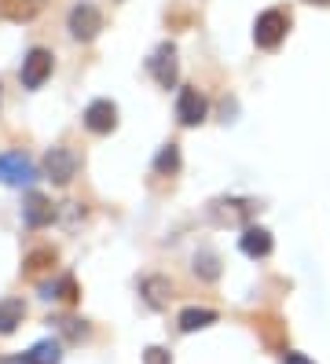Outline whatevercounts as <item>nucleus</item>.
<instances>
[{
  "instance_id": "nucleus-11",
  "label": "nucleus",
  "mask_w": 330,
  "mask_h": 364,
  "mask_svg": "<svg viewBox=\"0 0 330 364\" xmlns=\"http://www.w3.org/2000/svg\"><path fill=\"white\" fill-rule=\"evenodd\" d=\"M150 74H154V81H158L162 89H172V85H176V74H180V67H176V48H172V45H162L158 52H154Z\"/></svg>"
},
{
  "instance_id": "nucleus-22",
  "label": "nucleus",
  "mask_w": 330,
  "mask_h": 364,
  "mask_svg": "<svg viewBox=\"0 0 330 364\" xmlns=\"http://www.w3.org/2000/svg\"><path fill=\"white\" fill-rule=\"evenodd\" d=\"M143 364H172V357H169V350H162V346H147V350H143Z\"/></svg>"
},
{
  "instance_id": "nucleus-8",
  "label": "nucleus",
  "mask_w": 330,
  "mask_h": 364,
  "mask_svg": "<svg viewBox=\"0 0 330 364\" xmlns=\"http://www.w3.org/2000/svg\"><path fill=\"white\" fill-rule=\"evenodd\" d=\"M66 26H70V33L77 41H92L99 30H103V15L92 8V4H77L70 11V18H66Z\"/></svg>"
},
{
  "instance_id": "nucleus-13",
  "label": "nucleus",
  "mask_w": 330,
  "mask_h": 364,
  "mask_svg": "<svg viewBox=\"0 0 330 364\" xmlns=\"http://www.w3.org/2000/svg\"><path fill=\"white\" fill-rule=\"evenodd\" d=\"M44 8V0H0V15L11 23H30V18Z\"/></svg>"
},
{
  "instance_id": "nucleus-20",
  "label": "nucleus",
  "mask_w": 330,
  "mask_h": 364,
  "mask_svg": "<svg viewBox=\"0 0 330 364\" xmlns=\"http://www.w3.org/2000/svg\"><path fill=\"white\" fill-rule=\"evenodd\" d=\"M55 258H59V254H55L52 247H40V250H33V254H30V258H26V265H22V269H26V272L33 276V272H40V269L55 265Z\"/></svg>"
},
{
  "instance_id": "nucleus-7",
  "label": "nucleus",
  "mask_w": 330,
  "mask_h": 364,
  "mask_svg": "<svg viewBox=\"0 0 330 364\" xmlns=\"http://www.w3.org/2000/svg\"><path fill=\"white\" fill-rule=\"evenodd\" d=\"M114 125H118V107L110 103V100H92L84 107V129L88 133H114Z\"/></svg>"
},
{
  "instance_id": "nucleus-16",
  "label": "nucleus",
  "mask_w": 330,
  "mask_h": 364,
  "mask_svg": "<svg viewBox=\"0 0 330 364\" xmlns=\"http://www.w3.org/2000/svg\"><path fill=\"white\" fill-rule=\"evenodd\" d=\"M30 360L33 364H59L62 360V346L55 338H44V342H37V346L30 350Z\"/></svg>"
},
{
  "instance_id": "nucleus-12",
  "label": "nucleus",
  "mask_w": 330,
  "mask_h": 364,
  "mask_svg": "<svg viewBox=\"0 0 330 364\" xmlns=\"http://www.w3.org/2000/svg\"><path fill=\"white\" fill-rule=\"evenodd\" d=\"M140 294L147 298V306L165 309V306L172 302V284L165 280V276H147V280L140 284Z\"/></svg>"
},
{
  "instance_id": "nucleus-1",
  "label": "nucleus",
  "mask_w": 330,
  "mask_h": 364,
  "mask_svg": "<svg viewBox=\"0 0 330 364\" xmlns=\"http://www.w3.org/2000/svg\"><path fill=\"white\" fill-rule=\"evenodd\" d=\"M286 33H290V11L268 8V11L257 15V23H253V41H257V48H279Z\"/></svg>"
},
{
  "instance_id": "nucleus-24",
  "label": "nucleus",
  "mask_w": 330,
  "mask_h": 364,
  "mask_svg": "<svg viewBox=\"0 0 330 364\" xmlns=\"http://www.w3.org/2000/svg\"><path fill=\"white\" fill-rule=\"evenodd\" d=\"M282 364H316V360H308L304 353H294V350H286V353H282Z\"/></svg>"
},
{
  "instance_id": "nucleus-19",
  "label": "nucleus",
  "mask_w": 330,
  "mask_h": 364,
  "mask_svg": "<svg viewBox=\"0 0 330 364\" xmlns=\"http://www.w3.org/2000/svg\"><path fill=\"white\" fill-rule=\"evenodd\" d=\"M44 298H62V302H77V280H74V276H62L55 287H44Z\"/></svg>"
},
{
  "instance_id": "nucleus-5",
  "label": "nucleus",
  "mask_w": 330,
  "mask_h": 364,
  "mask_svg": "<svg viewBox=\"0 0 330 364\" xmlns=\"http://www.w3.org/2000/svg\"><path fill=\"white\" fill-rule=\"evenodd\" d=\"M209 213H213V221H220V225H242L246 228L250 218L257 213V203H250V199H216L209 206Z\"/></svg>"
},
{
  "instance_id": "nucleus-9",
  "label": "nucleus",
  "mask_w": 330,
  "mask_h": 364,
  "mask_svg": "<svg viewBox=\"0 0 330 364\" xmlns=\"http://www.w3.org/2000/svg\"><path fill=\"white\" fill-rule=\"evenodd\" d=\"M22 221H26L30 228H44L55 221V206L48 196H40V191H30L26 203H22Z\"/></svg>"
},
{
  "instance_id": "nucleus-14",
  "label": "nucleus",
  "mask_w": 330,
  "mask_h": 364,
  "mask_svg": "<svg viewBox=\"0 0 330 364\" xmlns=\"http://www.w3.org/2000/svg\"><path fill=\"white\" fill-rule=\"evenodd\" d=\"M22 316H26L22 298H4V302H0V335H11L22 324Z\"/></svg>"
},
{
  "instance_id": "nucleus-6",
  "label": "nucleus",
  "mask_w": 330,
  "mask_h": 364,
  "mask_svg": "<svg viewBox=\"0 0 330 364\" xmlns=\"http://www.w3.org/2000/svg\"><path fill=\"white\" fill-rule=\"evenodd\" d=\"M209 114V103L206 96L198 92V89H180V96H176V118H180V125H202Z\"/></svg>"
},
{
  "instance_id": "nucleus-10",
  "label": "nucleus",
  "mask_w": 330,
  "mask_h": 364,
  "mask_svg": "<svg viewBox=\"0 0 330 364\" xmlns=\"http://www.w3.org/2000/svg\"><path fill=\"white\" fill-rule=\"evenodd\" d=\"M238 247L246 258H268L272 254V232L268 228H260V225H246L238 235Z\"/></svg>"
},
{
  "instance_id": "nucleus-23",
  "label": "nucleus",
  "mask_w": 330,
  "mask_h": 364,
  "mask_svg": "<svg viewBox=\"0 0 330 364\" xmlns=\"http://www.w3.org/2000/svg\"><path fill=\"white\" fill-rule=\"evenodd\" d=\"M59 324H62V331L70 335V338H84V335H88L84 320H59Z\"/></svg>"
},
{
  "instance_id": "nucleus-25",
  "label": "nucleus",
  "mask_w": 330,
  "mask_h": 364,
  "mask_svg": "<svg viewBox=\"0 0 330 364\" xmlns=\"http://www.w3.org/2000/svg\"><path fill=\"white\" fill-rule=\"evenodd\" d=\"M0 364H33L30 353H22V357H8V360H0Z\"/></svg>"
},
{
  "instance_id": "nucleus-21",
  "label": "nucleus",
  "mask_w": 330,
  "mask_h": 364,
  "mask_svg": "<svg viewBox=\"0 0 330 364\" xmlns=\"http://www.w3.org/2000/svg\"><path fill=\"white\" fill-rule=\"evenodd\" d=\"M260 331H264V342H268V346H282V342H279V320L275 316H264L260 320Z\"/></svg>"
},
{
  "instance_id": "nucleus-2",
  "label": "nucleus",
  "mask_w": 330,
  "mask_h": 364,
  "mask_svg": "<svg viewBox=\"0 0 330 364\" xmlns=\"http://www.w3.org/2000/svg\"><path fill=\"white\" fill-rule=\"evenodd\" d=\"M77 155L70 151V147H52L48 155H44V173H48L52 184H70L77 177Z\"/></svg>"
},
{
  "instance_id": "nucleus-26",
  "label": "nucleus",
  "mask_w": 330,
  "mask_h": 364,
  "mask_svg": "<svg viewBox=\"0 0 330 364\" xmlns=\"http://www.w3.org/2000/svg\"><path fill=\"white\" fill-rule=\"evenodd\" d=\"M308 4H319V8H330V0H308Z\"/></svg>"
},
{
  "instance_id": "nucleus-3",
  "label": "nucleus",
  "mask_w": 330,
  "mask_h": 364,
  "mask_svg": "<svg viewBox=\"0 0 330 364\" xmlns=\"http://www.w3.org/2000/svg\"><path fill=\"white\" fill-rule=\"evenodd\" d=\"M52 52L48 48H30V55L22 59V70H18V77H22V85L26 89H40L44 81L52 77Z\"/></svg>"
},
{
  "instance_id": "nucleus-18",
  "label": "nucleus",
  "mask_w": 330,
  "mask_h": 364,
  "mask_svg": "<svg viewBox=\"0 0 330 364\" xmlns=\"http://www.w3.org/2000/svg\"><path fill=\"white\" fill-rule=\"evenodd\" d=\"M194 272L202 276V280H216V276H220V258H216L213 250L194 254Z\"/></svg>"
},
{
  "instance_id": "nucleus-17",
  "label": "nucleus",
  "mask_w": 330,
  "mask_h": 364,
  "mask_svg": "<svg viewBox=\"0 0 330 364\" xmlns=\"http://www.w3.org/2000/svg\"><path fill=\"white\" fill-rule=\"evenodd\" d=\"M154 169H158L162 177L176 173V169H180V147H176V144H165L162 151H158V159H154Z\"/></svg>"
},
{
  "instance_id": "nucleus-15",
  "label": "nucleus",
  "mask_w": 330,
  "mask_h": 364,
  "mask_svg": "<svg viewBox=\"0 0 330 364\" xmlns=\"http://www.w3.org/2000/svg\"><path fill=\"white\" fill-rule=\"evenodd\" d=\"M209 324H216V309H198V306H191V309H184L180 313V331H202V328H209Z\"/></svg>"
},
{
  "instance_id": "nucleus-4",
  "label": "nucleus",
  "mask_w": 330,
  "mask_h": 364,
  "mask_svg": "<svg viewBox=\"0 0 330 364\" xmlns=\"http://www.w3.org/2000/svg\"><path fill=\"white\" fill-rule=\"evenodd\" d=\"M37 173H33V162L22 155V151H4L0 155V184H8V188H22V184H30Z\"/></svg>"
}]
</instances>
